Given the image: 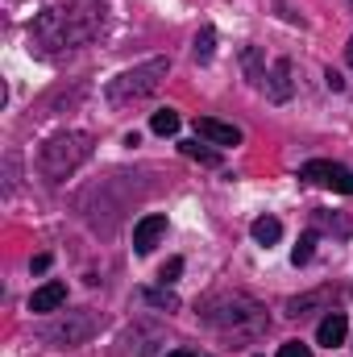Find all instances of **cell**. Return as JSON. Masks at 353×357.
Instances as JSON below:
<instances>
[{"label":"cell","mask_w":353,"mask_h":357,"mask_svg":"<svg viewBox=\"0 0 353 357\" xmlns=\"http://www.w3.org/2000/svg\"><path fill=\"white\" fill-rule=\"evenodd\" d=\"M345 59H350V67H353V38H350V50H345Z\"/></svg>","instance_id":"cell-23"},{"label":"cell","mask_w":353,"mask_h":357,"mask_svg":"<svg viewBox=\"0 0 353 357\" xmlns=\"http://www.w3.org/2000/svg\"><path fill=\"white\" fill-rule=\"evenodd\" d=\"M299 178H308V183H320V187H333V191H345V195H353V171H350V167H341V162L312 158V162H303V167H299Z\"/></svg>","instance_id":"cell-6"},{"label":"cell","mask_w":353,"mask_h":357,"mask_svg":"<svg viewBox=\"0 0 353 357\" xmlns=\"http://www.w3.org/2000/svg\"><path fill=\"white\" fill-rule=\"evenodd\" d=\"M204 320H208L212 328L229 333L233 341H254L258 333H266V324H270V316H266L262 303L250 299V295H241V291L208 299V303H204Z\"/></svg>","instance_id":"cell-2"},{"label":"cell","mask_w":353,"mask_h":357,"mask_svg":"<svg viewBox=\"0 0 353 357\" xmlns=\"http://www.w3.org/2000/svg\"><path fill=\"white\" fill-rule=\"evenodd\" d=\"M324 79H329V88H333V91H341V88H345V79H341V75H337V71H329V75H324Z\"/></svg>","instance_id":"cell-21"},{"label":"cell","mask_w":353,"mask_h":357,"mask_svg":"<svg viewBox=\"0 0 353 357\" xmlns=\"http://www.w3.org/2000/svg\"><path fill=\"white\" fill-rule=\"evenodd\" d=\"M278 357H312V349H308L303 341H287V345L278 349Z\"/></svg>","instance_id":"cell-19"},{"label":"cell","mask_w":353,"mask_h":357,"mask_svg":"<svg viewBox=\"0 0 353 357\" xmlns=\"http://www.w3.org/2000/svg\"><path fill=\"white\" fill-rule=\"evenodd\" d=\"M150 129H154L158 137H171V133H179V112H175V108H158V112L150 116Z\"/></svg>","instance_id":"cell-13"},{"label":"cell","mask_w":353,"mask_h":357,"mask_svg":"<svg viewBox=\"0 0 353 357\" xmlns=\"http://www.w3.org/2000/svg\"><path fill=\"white\" fill-rule=\"evenodd\" d=\"M167 71H171V59H150V63L129 67V71H121L117 79H108V91H104V96H108L112 108L137 104V100H146V96H154V91L163 88Z\"/></svg>","instance_id":"cell-3"},{"label":"cell","mask_w":353,"mask_h":357,"mask_svg":"<svg viewBox=\"0 0 353 357\" xmlns=\"http://www.w3.org/2000/svg\"><path fill=\"white\" fill-rule=\"evenodd\" d=\"M266 96L270 100H291V63L287 59H278L274 67H270V75H266Z\"/></svg>","instance_id":"cell-11"},{"label":"cell","mask_w":353,"mask_h":357,"mask_svg":"<svg viewBox=\"0 0 353 357\" xmlns=\"http://www.w3.org/2000/svg\"><path fill=\"white\" fill-rule=\"evenodd\" d=\"M250 233H254V241H258V245H274V241L283 237V220H278V216H258Z\"/></svg>","instance_id":"cell-12"},{"label":"cell","mask_w":353,"mask_h":357,"mask_svg":"<svg viewBox=\"0 0 353 357\" xmlns=\"http://www.w3.org/2000/svg\"><path fill=\"white\" fill-rule=\"evenodd\" d=\"M195 133L212 146H241V129L237 125H225L216 116H195Z\"/></svg>","instance_id":"cell-7"},{"label":"cell","mask_w":353,"mask_h":357,"mask_svg":"<svg viewBox=\"0 0 353 357\" xmlns=\"http://www.w3.org/2000/svg\"><path fill=\"white\" fill-rule=\"evenodd\" d=\"M312 245H316V233H303L299 245L291 250V262H295V266H308V262H312Z\"/></svg>","instance_id":"cell-17"},{"label":"cell","mask_w":353,"mask_h":357,"mask_svg":"<svg viewBox=\"0 0 353 357\" xmlns=\"http://www.w3.org/2000/svg\"><path fill=\"white\" fill-rule=\"evenodd\" d=\"M212 50H216V29H212V25H204V29L195 33V59H200V63H208V59H212Z\"/></svg>","instance_id":"cell-14"},{"label":"cell","mask_w":353,"mask_h":357,"mask_svg":"<svg viewBox=\"0 0 353 357\" xmlns=\"http://www.w3.org/2000/svg\"><path fill=\"white\" fill-rule=\"evenodd\" d=\"M167 357H195L191 349H175V354H167Z\"/></svg>","instance_id":"cell-22"},{"label":"cell","mask_w":353,"mask_h":357,"mask_svg":"<svg viewBox=\"0 0 353 357\" xmlns=\"http://www.w3.org/2000/svg\"><path fill=\"white\" fill-rule=\"evenodd\" d=\"M345 337H350V320H345V312H329V316L320 320V328H316V341L329 345V349H337Z\"/></svg>","instance_id":"cell-10"},{"label":"cell","mask_w":353,"mask_h":357,"mask_svg":"<svg viewBox=\"0 0 353 357\" xmlns=\"http://www.w3.org/2000/svg\"><path fill=\"white\" fill-rule=\"evenodd\" d=\"M88 154H91L88 133H59V137H50V142L42 146L38 167H42V175H50V178H67Z\"/></svg>","instance_id":"cell-4"},{"label":"cell","mask_w":353,"mask_h":357,"mask_svg":"<svg viewBox=\"0 0 353 357\" xmlns=\"http://www.w3.org/2000/svg\"><path fill=\"white\" fill-rule=\"evenodd\" d=\"M29 266H33V274H42V270L50 266V254H38V258H33V262H29Z\"/></svg>","instance_id":"cell-20"},{"label":"cell","mask_w":353,"mask_h":357,"mask_svg":"<svg viewBox=\"0 0 353 357\" xmlns=\"http://www.w3.org/2000/svg\"><path fill=\"white\" fill-rule=\"evenodd\" d=\"M100 21H104V8H100V0H88L84 8H75V4H54V8H46L38 21H33V38L42 42V46H50V50H71V46H80V42H88L91 33L100 29Z\"/></svg>","instance_id":"cell-1"},{"label":"cell","mask_w":353,"mask_h":357,"mask_svg":"<svg viewBox=\"0 0 353 357\" xmlns=\"http://www.w3.org/2000/svg\"><path fill=\"white\" fill-rule=\"evenodd\" d=\"M179 274H183V258H171V262H167V266L158 270V282H163V287H167V282H175Z\"/></svg>","instance_id":"cell-18"},{"label":"cell","mask_w":353,"mask_h":357,"mask_svg":"<svg viewBox=\"0 0 353 357\" xmlns=\"http://www.w3.org/2000/svg\"><path fill=\"white\" fill-rule=\"evenodd\" d=\"M63 303H67V282H59V278L42 282V287L29 295V312H38V316H46V312H59Z\"/></svg>","instance_id":"cell-8"},{"label":"cell","mask_w":353,"mask_h":357,"mask_svg":"<svg viewBox=\"0 0 353 357\" xmlns=\"http://www.w3.org/2000/svg\"><path fill=\"white\" fill-rule=\"evenodd\" d=\"M100 316L96 312H71L67 320H59V324H50L46 328V337L54 341V345H67V349H75V345H84L91 333H100Z\"/></svg>","instance_id":"cell-5"},{"label":"cell","mask_w":353,"mask_h":357,"mask_svg":"<svg viewBox=\"0 0 353 357\" xmlns=\"http://www.w3.org/2000/svg\"><path fill=\"white\" fill-rule=\"evenodd\" d=\"M179 150H183L187 158L208 162V167H216V162H220V154H216V150H208V146H200V142H179Z\"/></svg>","instance_id":"cell-16"},{"label":"cell","mask_w":353,"mask_h":357,"mask_svg":"<svg viewBox=\"0 0 353 357\" xmlns=\"http://www.w3.org/2000/svg\"><path fill=\"white\" fill-rule=\"evenodd\" d=\"M241 63H246V75H250L254 84H262V79H266V71H262V50H258V46H246Z\"/></svg>","instance_id":"cell-15"},{"label":"cell","mask_w":353,"mask_h":357,"mask_svg":"<svg viewBox=\"0 0 353 357\" xmlns=\"http://www.w3.org/2000/svg\"><path fill=\"white\" fill-rule=\"evenodd\" d=\"M163 237H167V216H142L137 229H133V250L137 254H150Z\"/></svg>","instance_id":"cell-9"}]
</instances>
